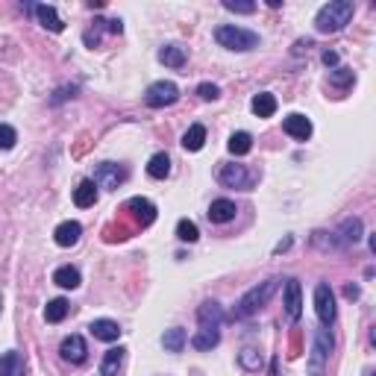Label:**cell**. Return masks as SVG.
Instances as JSON below:
<instances>
[{
	"label": "cell",
	"mask_w": 376,
	"mask_h": 376,
	"mask_svg": "<svg viewBox=\"0 0 376 376\" xmlns=\"http://www.w3.org/2000/svg\"><path fill=\"white\" fill-rule=\"evenodd\" d=\"M353 12H356L353 0H329V4L321 6L318 15H314V27H318V33H338V29L350 24Z\"/></svg>",
	"instance_id": "6da1fadb"
},
{
	"label": "cell",
	"mask_w": 376,
	"mask_h": 376,
	"mask_svg": "<svg viewBox=\"0 0 376 376\" xmlns=\"http://www.w3.org/2000/svg\"><path fill=\"white\" fill-rule=\"evenodd\" d=\"M215 41L221 44V48L238 50V53L259 48V36L250 33V29H244V27H235V24H221L215 29Z\"/></svg>",
	"instance_id": "7a4b0ae2"
},
{
	"label": "cell",
	"mask_w": 376,
	"mask_h": 376,
	"mask_svg": "<svg viewBox=\"0 0 376 376\" xmlns=\"http://www.w3.org/2000/svg\"><path fill=\"white\" fill-rule=\"evenodd\" d=\"M277 288H279V279H267V282H262V285H253V288L238 300V309L232 312L235 318H250L253 312H259L270 297L277 294Z\"/></svg>",
	"instance_id": "3957f363"
},
{
	"label": "cell",
	"mask_w": 376,
	"mask_h": 376,
	"mask_svg": "<svg viewBox=\"0 0 376 376\" xmlns=\"http://www.w3.org/2000/svg\"><path fill=\"white\" fill-rule=\"evenodd\" d=\"M329 353H333V335L326 329H314V344H312V356H309V376H323Z\"/></svg>",
	"instance_id": "277c9868"
},
{
	"label": "cell",
	"mask_w": 376,
	"mask_h": 376,
	"mask_svg": "<svg viewBox=\"0 0 376 376\" xmlns=\"http://www.w3.org/2000/svg\"><path fill=\"white\" fill-rule=\"evenodd\" d=\"M179 100V88L171 83V80H159L147 88L144 95V103L150 109H165V106H174V103Z\"/></svg>",
	"instance_id": "5b68a950"
},
{
	"label": "cell",
	"mask_w": 376,
	"mask_h": 376,
	"mask_svg": "<svg viewBox=\"0 0 376 376\" xmlns=\"http://www.w3.org/2000/svg\"><path fill=\"white\" fill-rule=\"evenodd\" d=\"M314 314H318V321L323 326H333V321H335V297L326 282H321L314 288Z\"/></svg>",
	"instance_id": "8992f818"
},
{
	"label": "cell",
	"mask_w": 376,
	"mask_h": 376,
	"mask_svg": "<svg viewBox=\"0 0 376 376\" xmlns=\"http://www.w3.org/2000/svg\"><path fill=\"white\" fill-rule=\"evenodd\" d=\"M218 183L223 188H247L250 186V174L244 165H235V162H223L218 168Z\"/></svg>",
	"instance_id": "52a82bcc"
},
{
	"label": "cell",
	"mask_w": 376,
	"mask_h": 376,
	"mask_svg": "<svg viewBox=\"0 0 376 376\" xmlns=\"http://www.w3.org/2000/svg\"><path fill=\"white\" fill-rule=\"evenodd\" d=\"M127 176H130V174H127V168H124V165H115V162H103L100 168L95 171V179H92V183H95L97 188H118V186H121Z\"/></svg>",
	"instance_id": "ba28073f"
},
{
	"label": "cell",
	"mask_w": 376,
	"mask_h": 376,
	"mask_svg": "<svg viewBox=\"0 0 376 376\" xmlns=\"http://www.w3.org/2000/svg\"><path fill=\"white\" fill-rule=\"evenodd\" d=\"M59 353H62L65 362H71V365H83V362H85V356H88V347H85L83 335H68V338H62V344H59Z\"/></svg>",
	"instance_id": "9c48e42d"
},
{
	"label": "cell",
	"mask_w": 376,
	"mask_h": 376,
	"mask_svg": "<svg viewBox=\"0 0 376 376\" xmlns=\"http://www.w3.org/2000/svg\"><path fill=\"white\" fill-rule=\"evenodd\" d=\"M127 212H132V218H135L139 227H150V223L156 221V206L150 203V200H144V197L127 200Z\"/></svg>",
	"instance_id": "30bf717a"
},
{
	"label": "cell",
	"mask_w": 376,
	"mask_h": 376,
	"mask_svg": "<svg viewBox=\"0 0 376 376\" xmlns=\"http://www.w3.org/2000/svg\"><path fill=\"white\" fill-rule=\"evenodd\" d=\"M197 323H200V329H221V323H223L221 303H215V300H206V303L197 309Z\"/></svg>",
	"instance_id": "8fae6325"
},
{
	"label": "cell",
	"mask_w": 376,
	"mask_h": 376,
	"mask_svg": "<svg viewBox=\"0 0 376 376\" xmlns=\"http://www.w3.org/2000/svg\"><path fill=\"white\" fill-rule=\"evenodd\" d=\"M80 235H83V227L77 221H62L59 227L53 230V242L59 244V247H74L80 242Z\"/></svg>",
	"instance_id": "7c38bea8"
},
{
	"label": "cell",
	"mask_w": 376,
	"mask_h": 376,
	"mask_svg": "<svg viewBox=\"0 0 376 376\" xmlns=\"http://www.w3.org/2000/svg\"><path fill=\"white\" fill-rule=\"evenodd\" d=\"M282 130L288 132L291 139H297V141H306L309 135H312V121H309L306 115H297V112H294V115H288V118H285V121H282Z\"/></svg>",
	"instance_id": "4fadbf2b"
},
{
	"label": "cell",
	"mask_w": 376,
	"mask_h": 376,
	"mask_svg": "<svg viewBox=\"0 0 376 376\" xmlns=\"http://www.w3.org/2000/svg\"><path fill=\"white\" fill-rule=\"evenodd\" d=\"M285 312H288L291 321H300V314H303V303H300V282L297 279L285 282Z\"/></svg>",
	"instance_id": "5bb4252c"
},
{
	"label": "cell",
	"mask_w": 376,
	"mask_h": 376,
	"mask_svg": "<svg viewBox=\"0 0 376 376\" xmlns=\"http://www.w3.org/2000/svg\"><path fill=\"white\" fill-rule=\"evenodd\" d=\"M33 12H36V18L41 21V27L50 29V33H62V29H65V21L59 18V12H56L53 6L39 4V6H33Z\"/></svg>",
	"instance_id": "9a60e30c"
},
{
	"label": "cell",
	"mask_w": 376,
	"mask_h": 376,
	"mask_svg": "<svg viewBox=\"0 0 376 376\" xmlns=\"http://www.w3.org/2000/svg\"><path fill=\"white\" fill-rule=\"evenodd\" d=\"M235 212H238V209H235V203L232 200H212V206H209V221H212V223H230L232 218H235Z\"/></svg>",
	"instance_id": "2e32d148"
},
{
	"label": "cell",
	"mask_w": 376,
	"mask_h": 376,
	"mask_svg": "<svg viewBox=\"0 0 376 376\" xmlns=\"http://www.w3.org/2000/svg\"><path fill=\"white\" fill-rule=\"evenodd\" d=\"M124 358H127V350L124 347H112L106 356H103L100 373L103 376H118V370H121V365H124Z\"/></svg>",
	"instance_id": "e0dca14e"
},
{
	"label": "cell",
	"mask_w": 376,
	"mask_h": 376,
	"mask_svg": "<svg viewBox=\"0 0 376 376\" xmlns=\"http://www.w3.org/2000/svg\"><path fill=\"white\" fill-rule=\"evenodd\" d=\"M74 203H77L80 209H88L97 203V186L92 183V179H83V183L74 188Z\"/></svg>",
	"instance_id": "ac0fdd59"
},
{
	"label": "cell",
	"mask_w": 376,
	"mask_h": 376,
	"mask_svg": "<svg viewBox=\"0 0 376 376\" xmlns=\"http://www.w3.org/2000/svg\"><path fill=\"white\" fill-rule=\"evenodd\" d=\"M88 329H92V335L100 338V341H118V338H121V326H118L115 321H106V318L95 321Z\"/></svg>",
	"instance_id": "d6986e66"
},
{
	"label": "cell",
	"mask_w": 376,
	"mask_h": 376,
	"mask_svg": "<svg viewBox=\"0 0 376 376\" xmlns=\"http://www.w3.org/2000/svg\"><path fill=\"white\" fill-rule=\"evenodd\" d=\"M0 376H24V358H21V353L9 350V353L0 356Z\"/></svg>",
	"instance_id": "ffe728a7"
},
{
	"label": "cell",
	"mask_w": 376,
	"mask_h": 376,
	"mask_svg": "<svg viewBox=\"0 0 376 376\" xmlns=\"http://www.w3.org/2000/svg\"><path fill=\"white\" fill-rule=\"evenodd\" d=\"M53 282L59 285V288H80V270L77 267H71V265H62V267H56V274H53Z\"/></svg>",
	"instance_id": "44dd1931"
},
{
	"label": "cell",
	"mask_w": 376,
	"mask_h": 376,
	"mask_svg": "<svg viewBox=\"0 0 376 376\" xmlns=\"http://www.w3.org/2000/svg\"><path fill=\"white\" fill-rule=\"evenodd\" d=\"M203 144H206V127L203 124L188 127V132L183 135V147L188 153H197V150H203Z\"/></svg>",
	"instance_id": "7402d4cb"
},
{
	"label": "cell",
	"mask_w": 376,
	"mask_h": 376,
	"mask_svg": "<svg viewBox=\"0 0 376 376\" xmlns=\"http://www.w3.org/2000/svg\"><path fill=\"white\" fill-rule=\"evenodd\" d=\"M250 106H253L256 118H270V115L277 112V97L270 95V92H262V95H256V97H253Z\"/></svg>",
	"instance_id": "603a6c76"
},
{
	"label": "cell",
	"mask_w": 376,
	"mask_h": 376,
	"mask_svg": "<svg viewBox=\"0 0 376 376\" xmlns=\"http://www.w3.org/2000/svg\"><path fill=\"white\" fill-rule=\"evenodd\" d=\"M68 312H71L68 300L56 297V300H50V303H48V309H44V321H48V323H62L68 318Z\"/></svg>",
	"instance_id": "cb8c5ba5"
},
{
	"label": "cell",
	"mask_w": 376,
	"mask_h": 376,
	"mask_svg": "<svg viewBox=\"0 0 376 376\" xmlns=\"http://www.w3.org/2000/svg\"><path fill=\"white\" fill-rule=\"evenodd\" d=\"M162 344H165V350H168V353H183V347L188 344V335H186V329H179V326L168 329V333L162 335Z\"/></svg>",
	"instance_id": "d4e9b609"
},
{
	"label": "cell",
	"mask_w": 376,
	"mask_h": 376,
	"mask_svg": "<svg viewBox=\"0 0 376 376\" xmlns=\"http://www.w3.org/2000/svg\"><path fill=\"white\" fill-rule=\"evenodd\" d=\"M221 341V329H197V335L191 338V347L194 350H212L218 347Z\"/></svg>",
	"instance_id": "484cf974"
},
{
	"label": "cell",
	"mask_w": 376,
	"mask_h": 376,
	"mask_svg": "<svg viewBox=\"0 0 376 376\" xmlns=\"http://www.w3.org/2000/svg\"><path fill=\"white\" fill-rule=\"evenodd\" d=\"M147 174L153 176V179H165L171 174V159H168V153H156V156H150V162H147Z\"/></svg>",
	"instance_id": "4316f807"
},
{
	"label": "cell",
	"mask_w": 376,
	"mask_h": 376,
	"mask_svg": "<svg viewBox=\"0 0 376 376\" xmlns=\"http://www.w3.org/2000/svg\"><path fill=\"white\" fill-rule=\"evenodd\" d=\"M159 62H165L168 68H183L186 65V50L176 48V44H168V48L159 50Z\"/></svg>",
	"instance_id": "83f0119b"
},
{
	"label": "cell",
	"mask_w": 376,
	"mask_h": 376,
	"mask_svg": "<svg viewBox=\"0 0 376 376\" xmlns=\"http://www.w3.org/2000/svg\"><path fill=\"white\" fill-rule=\"evenodd\" d=\"M227 147H230V153H232V156H247L250 150H253V139H250V132H232Z\"/></svg>",
	"instance_id": "f1b7e54d"
},
{
	"label": "cell",
	"mask_w": 376,
	"mask_h": 376,
	"mask_svg": "<svg viewBox=\"0 0 376 376\" xmlns=\"http://www.w3.org/2000/svg\"><path fill=\"white\" fill-rule=\"evenodd\" d=\"M238 362H242V368L244 370H250V373H259L262 370V353L259 350H253V347H247V350H242L238 353Z\"/></svg>",
	"instance_id": "f546056e"
},
{
	"label": "cell",
	"mask_w": 376,
	"mask_h": 376,
	"mask_svg": "<svg viewBox=\"0 0 376 376\" xmlns=\"http://www.w3.org/2000/svg\"><path fill=\"white\" fill-rule=\"evenodd\" d=\"M176 238L179 242H186V244H194L200 238V230H197V223L194 221H188V218H183L176 223Z\"/></svg>",
	"instance_id": "4dcf8cb0"
},
{
	"label": "cell",
	"mask_w": 376,
	"mask_h": 376,
	"mask_svg": "<svg viewBox=\"0 0 376 376\" xmlns=\"http://www.w3.org/2000/svg\"><path fill=\"white\" fill-rule=\"evenodd\" d=\"M341 232H344V235H341V238H344V242H347V244L353 242V244H356V242H358V238H362V221H358V218H353V221H344V227H341Z\"/></svg>",
	"instance_id": "1f68e13d"
},
{
	"label": "cell",
	"mask_w": 376,
	"mask_h": 376,
	"mask_svg": "<svg viewBox=\"0 0 376 376\" xmlns=\"http://www.w3.org/2000/svg\"><path fill=\"white\" fill-rule=\"evenodd\" d=\"M15 141H18V132H15L9 124H0V150H12Z\"/></svg>",
	"instance_id": "d6a6232c"
},
{
	"label": "cell",
	"mask_w": 376,
	"mask_h": 376,
	"mask_svg": "<svg viewBox=\"0 0 376 376\" xmlns=\"http://www.w3.org/2000/svg\"><path fill=\"white\" fill-rule=\"evenodd\" d=\"M329 83L338 85V88L350 85V83H353V71H350V68H335L333 74H329Z\"/></svg>",
	"instance_id": "836d02e7"
},
{
	"label": "cell",
	"mask_w": 376,
	"mask_h": 376,
	"mask_svg": "<svg viewBox=\"0 0 376 376\" xmlns=\"http://www.w3.org/2000/svg\"><path fill=\"white\" fill-rule=\"evenodd\" d=\"M223 9L227 12H238V15H253L256 4H235V0H223Z\"/></svg>",
	"instance_id": "e575fe53"
},
{
	"label": "cell",
	"mask_w": 376,
	"mask_h": 376,
	"mask_svg": "<svg viewBox=\"0 0 376 376\" xmlns=\"http://www.w3.org/2000/svg\"><path fill=\"white\" fill-rule=\"evenodd\" d=\"M197 95H200V100H218L221 88L215 83H203V85H197Z\"/></svg>",
	"instance_id": "d590c367"
},
{
	"label": "cell",
	"mask_w": 376,
	"mask_h": 376,
	"mask_svg": "<svg viewBox=\"0 0 376 376\" xmlns=\"http://www.w3.org/2000/svg\"><path fill=\"white\" fill-rule=\"evenodd\" d=\"M321 59H323V65H326V68H333V65H338V53H335V50H326V53H323Z\"/></svg>",
	"instance_id": "8d00e7d4"
},
{
	"label": "cell",
	"mask_w": 376,
	"mask_h": 376,
	"mask_svg": "<svg viewBox=\"0 0 376 376\" xmlns=\"http://www.w3.org/2000/svg\"><path fill=\"white\" fill-rule=\"evenodd\" d=\"M344 297L356 300V297H358V285H347V288H344Z\"/></svg>",
	"instance_id": "74e56055"
}]
</instances>
